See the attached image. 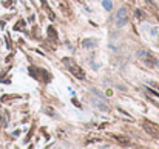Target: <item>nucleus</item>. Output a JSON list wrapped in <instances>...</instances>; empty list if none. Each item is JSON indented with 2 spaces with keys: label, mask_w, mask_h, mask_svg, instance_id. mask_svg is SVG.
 <instances>
[{
  "label": "nucleus",
  "mask_w": 159,
  "mask_h": 149,
  "mask_svg": "<svg viewBox=\"0 0 159 149\" xmlns=\"http://www.w3.org/2000/svg\"><path fill=\"white\" fill-rule=\"evenodd\" d=\"M102 6L107 11H111L113 9V2H111V0H102Z\"/></svg>",
  "instance_id": "20e7f679"
},
{
  "label": "nucleus",
  "mask_w": 159,
  "mask_h": 149,
  "mask_svg": "<svg viewBox=\"0 0 159 149\" xmlns=\"http://www.w3.org/2000/svg\"><path fill=\"white\" fill-rule=\"evenodd\" d=\"M127 22H128V11L127 8H121L116 14V25L118 26H124Z\"/></svg>",
  "instance_id": "f257e3e1"
},
{
  "label": "nucleus",
  "mask_w": 159,
  "mask_h": 149,
  "mask_svg": "<svg viewBox=\"0 0 159 149\" xmlns=\"http://www.w3.org/2000/svg\"><path fill=\"white\" fill-rule=\"evenodd\" d=\"M68 69H70V71H71V72L74 74V76H76V77H79V79H83V77H85V74H83V71H82V69H80L79 66H76V65H73V63H71V65H70V63H68Z\"/></svg>",
  "instance_id": "f03ea898"
},
{
  "label": "nucleus",
  "mask_w": 159,
  "mask_h": 149,
  "mask_svg": "<svg viewBox=\"0 0 159 149\" xmlns=\"http://www.w3.org/2000/svg\"><path fill=\"white\" fill-rule=\"evenodd\" d=\"M82 46L83 48H94L96 46V40H93V39H85L82 42Z\"/></svg>",
  "instance_id": "7ed1b4c3"
},
{
  "label": "nucleus",
  "mask_w": 159,
  "mask_h": 149,
  "mask_svg": "<svg viewBox=\"0 0 159 149\" xmlns=\"http://www.w3.org/2000/svg\"><path fill=\"white\" fill-rule=\"evenodd\" d=\"M138 54H139V57H142V59H144V57H145V59H148V57H150V54H148L147 51H139Z\"/></svg>",
  "instance_id": "39448f33"
},
{
  "label": "nucleus",
  "mask_w": 159,
  "mask_h": 149,
  "mask_svg": "<svg viewBox=\"0 0 159 149\" xmlns=\"http://www.w3.org/2000/svg\"><path fill=\"white\" fill-rule=\"evenodd\" d=\"M157 2H159V0H157Z\"/></svg>",
  "instance_id": "423d86ee"
}]
</instances>
